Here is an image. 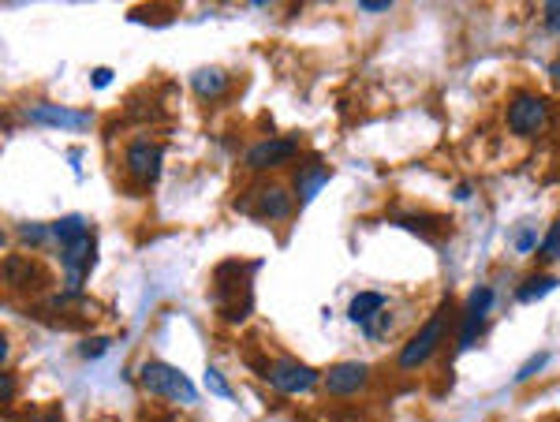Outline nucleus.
<instances>
[{
	"mask_svg": "<svg viewBox=\"0 0 560 422\" xmlns=\"http://www.w3.org/2000/svg\"><path fill=\"white\" fill-rule=\"evenodd\" d=\"M139 381H142L146 393L161 396V400H172V404H194V400H198L194 381H191L183 370H176V366H169V363H161V359L142 363Z\"/></svg>",
	"mask_w": 560,
	"mask_h": 422,
	"instance_id": "1",
	"label": "nucleus"
},
{
	"mask_svg": "<svg viewBox=\"0 0 560 422\" xmlns=\"http://www.w3.org/2000/svg\"><path fill=\"white\" fill-rule=\"evenodd\" d=\"M213 303L228 322H244L251 314V277H232V265H221L213 273Z\"/></svg>",
	"mask_w": 560,
	"mask_h": 422,
	"instance_id": "2",
	"label": "nucleus"
},
{
	"mask_svg": "<svg viewBox=\"0 0 560 422\" xmlns=\"http://www.w3.org/2000/svg\"><path fill=\"white\" fill-rule=\"evenodd\" d=\"M445 333H449V303H445L441 311H437V314L404 344V352H399V370H419L422 363H430L433 352L441 348Z\"/></svg>",
	"mask_w": 560,
	"mask_h": 422,
	"instance_id": "3",
	"label": "nucleus"
},
{
	"mask_svg": "<svg viewBox=\"0 0 560 422\" xmlns=\"http://www.w3.org/2000/svg\"><path fill=\"white\" fill-rule=\"evenodd\" d=\"M549 117H553V105L545 98H538V94H515L512 105H508V128L515 135H524V139L545 131Z\"/></svg>",
	"mask_w": 560,
	"mask_h": 422,
	"instance_id": "4",
	"label": "nucleus"
},
{
	"mask_svg": "<svg viewBox=\"0 0 560 422\" xmlns=\"http://www.w3.org/2000/svg\"><path fill=\"white\" fill-rule=\"evenodd\" d=\"M265 381H269L276 393L299 396V393H310L317 381H322V374H317L314 366H306V363H296V359H276V363L265 370Z\"/></svg>",
	"mask_w": 560,
	"mask_h": 422,
	"instance_id": "5",
	"label": "nucleus"
},
{
	"mask_svg": "<svg viewBox=\"0 0 560 422\" xmlns=\"http://www.w3.org/2000/svg\"><path fill=\"white\" fill-rule=\"evenodd\" d=\"M60 258H64V273H67L64 277L67 292H78V288H83V281H87V273L94 270V262H98V240L90 232L78 236V240L60 247Z\"/></svg>",
	"mask_w": 560,
	"mask_h": 422,
	"instance_id": "6",
	"label": "nucleus"
},
{
	"mask_svg": "<svg viewBox=\"0 0 560 422\" xmlns=\"http://www.w3.org/2000/svg\"><path fill=\"white\" fill-rule=\"evenodd\" d=\"M26 120L30 124H42V128H64V131H87L94 124L90 112L83 108H64V105H30L26 108Z\"/></svg>",
	"mask_w": 560,
	"mask_h": 422,
	"instance_id": "7",
	"label": "nucleus"
},
{
	"mask_svg": "<svg viewBox=\"0 0 560 422\" xmlns=\"http://www.w3.org/2000/svg\"><path fill=\"white\" fill-rule=\"evenodd\" d=\"M296 153H299V139H265V142H258V146L247 149V169L265 172L273 165L292 161Z\"/></svg>",
	"mask_w": 560,
	"mask_h": 422,
	"instance_id": "8",
	"label": "nucleus"
},
{
	"mask_svg": "<svg viewBox=\"0 0 560 422\" xmlns=\"http://www.w3.org/2000/svg\"><path fill=\"white\" fill-rule=\"evenodd\" d=\"M367 377H370V370H367V363H337L329 374H326V389H329V396H340V400H347V396H355V393H363L367 389Z\"/></svg>",
	"mask_w": 560,
	"mask_h": 422,
	"instance_id": "9",
	"label": "nucleus"
},
{
	"mask_svg": "<svg viewBox=\"0 0 560 422\" xmlns=\"http://www.w3.org/2000/svg\"><path fill=\"white\" fill-rule=\"evenodd\" d=\"M493 306V288H474L471 299H467V311H463V329H460V348H471V344L478 340V333H482L486 325V314Z\"/></svg>",
	"mask_w": 560,
	"mask_h": 422,
	"instance_id": "10",
	"label": "nucleus"
},
{
	"mask_svg": "<svg viewBox=\"0 0 560 422\" xmlns=\"http://www.w3.org/2000/svg\"><path fill=\"white\" fill-rule=\"evenodd\" d=\"M128 172L142 183V187H153V180L161 176V149H157L153 142L139 139L128 146Z\"/></svg>",
	"mask_w": 560,
	"mask_h": 422,
	"instance_id": "11",
	"label": "nucleus"
},
{
	"mask_svg": "<svg viewBox=\"0 0 560 422\" xmlns=\"http://www.w3.org/2000/svg\"><path fill=\"white\" fill-rule=\"evenodd\" d=\"M258 213L265 221H288L296 213V195L285 183H265L258 190Z\"/></svg>",
	"mask_w": 560,
	"mask_h": 422,
	"instance_id": "12",
	"label": "nucleus"
},
{
	"mask_svg": "<svg viewBox=\"0 0 560 422\" xmlns=\"http://www.w3.org/2000/svg\"><path fill=\"white\" fill-rule=\"evenodd\" d=\"M191 90L198 98H221L228 90V71L224 67H198L191 75Z\"/></svg>",
	"mask_w": 560,
	"mask_h": 422,
	"instance_id": "13",
	"label": "nucleus"
},
{
	"mask_svg": "<svg viewBox=\"0 0 560 422\" xmlns=\"http://www.w3.org/2000/svg\"><path fill=\"white\" fill-rule=\"evenodd\" d=\"M381 311H385V295L381 292H358L351 299V306H347V318L367 329L374 322V314H381Z\"/></svg>",
	"mask_w": 560,
	"mask_h": 422,
	"instance_id": "14",
	"label": "nucleus"
},
{
	"mask_svg": "<svg viewBox=\"0 0 560 422\" xmlns=\"http://www.w3.org/2000/svg\"><path fill=\"white\" fill-rule=\"evenodd\" d=\"M333 176H329V169H322V165H314V169H303L299 176H296V199L306 206L317 190H322L326 183H329Z\"/></svg>",
	"mask_w": 560,
	"mask_h": 422,
	"instance_id": "15",
	"label": "nucleus"
},
{
	"mask_svg": "<svg viewBox=\"0 0 560 422\" xmlns=\"http://www.w3.org/2000/svg\"><path fill=\"white\" fill-rule=\"evenodd\" d=\"M556 288V277H531V281H524V284H519L515 288V303H538L542 295H549Z\"/></svg>",
	"mask_w": 560,
	"mask_h": 422,
	"instance_id": "16",
	"label": "nucleus"
},
{
	"mask_svg": "<svg viewBox=\"0 0 560 422\" xmlns=\"http://www.w3.org/2000/svg\"><path fill=\"white\" fill-rule=\"evenodd\" d=\"M53 232H57V240H60V247H64V243H71V240H78V236H87L90 228H87V217L71 213V217H64V221L53 224Z\"/></svg>",
	"mask_w": 560,
	"mask_h": 422,
	"instance_id": "17",
	"label": "nucleus"
},
{
	"mask_svg": "<svg viewBox=\"0 0 560 422\" xmlns=\"http://www.w3.org/2000/svg\"><path fill=\"white\" fill-rule=\"evenodd\" d=\"M538 254H542L545 262H560V221L549 224V232H545L542 243H538Z\"/></svg>",
	"mask_w": 560,
	"mask_h": 422,
	"instance_id": "18",
	"label": "nucleus"
},
{
	"mask_svg": "<svg viewBox=\"0 0 560 422\" xmlns=\"http://www.w3.org/2000/svg\"><path fill=\"white\" fill-rule=\"evenodd\" d=\"M538 243H542V240L534 236V228H519V232H515V251H519V254H531Z\"/></svg>",
	"mask_w": 560,
	"mask_h": 422,
	"instance_id": "19",
	"label": "nucleus"
},
{
	"mask_svg": "<svg viewBox=\"0 0 560 422\" xmlns=\"http://www.w3.org/2000/svg\"><path fill=\"white\" fill-rule=\"evenodd\" d=\"M545 363H549V355H545V352L531 355V359H527V366H524V370H519V374H515V381H527V377H534L538 370H545Z\"/></svg>",
	"mask_w": 560,
	"mask_h": 422,
	"instance_id": "20",
	"label": "nucleus"
},
{
	"mask_svg": "<svg viewBox=\"0 0 560 422\" xmlns=\"http://www.w3.org/2000/svg\"><path fill=\"white\" fill-rule=\"evenodd\" d=\"M206 386H210L217 396H232V389H228V381L221 377V370H210V374H206Z\"/></svg>",
	"mask_w": 560,
	"mask_h": 422,
	"instance_id": "21",
	"label": "nucleus"
},
{
	"mask_svg": "<svg viewBox=\"0 0 560 422\" xmlns=\"http://www.w3.org/2000/svg\"><path fill=\"white\" fill-rule=\"evenodd\" d=\"M545 30H549V34H560V0L545 5Z\"/></svg>",
	"mask_w": 560,
	"mask_h": 422,
	"instance_id": "22",
	"label": "nucleus"
},
{
	"mask_svg": "<svg viewBox=\"0 0 560 422\" xmlns=\"http://www.w3.org/2000/svg\"><path fill=\"white\" fill-rule=\"evenodd\" d=\"M109 348V340H83V348H78V355L83 359H94V355H101Z\"/></svg>",
	"mask_w": 560,
	"mask_h": 422,
	"instance_id": "23",
	"label": "nucleus"
},
{
	"mask_svg": "<svg viewBox=\"0 0 560 422\" xmlns=\"http://www.w3.org/2000/svg\"><path fill=\"white\" fill-rule=\"evenodd\" d=\"M30 422H67V418H64V411H60V407H49V411H37Z\"/></svg>",
	"mask_w": 560,
	"mask_h": 422,
	"instance_id": "24",
	"label": "nucleus"
},
{
	"mask_svg": "<svg viewBox=\"0 0 560 422\" xmlns=\"http://www.w3.org/2000/svg\"><path fill=\"white\" fill-rule=\"evenodd\" d=\"M90 83H94L98 90H105V87L112 83V71H109V67H101V71H94V75H90Z\"/></svg>",
	"mask_w": 560,
	"mask_h": 422,
	"instance_id": "25",
	"label": "nucleus"
},
{
	"mask_svg": "<svg viewBox=\"0 0 560 422\" xmlns=\"http://www.w3.org/2000/svg\"><path fill=\"white\" fill-rule=\"evenodd\" d=\"M0 396H5V400H12V396H16V377H12V374L0 377Z\"/></svg>",
	"mask_w": 560,
	"mask_h": 422,
	"instance_id": "26",
	"label": "nucleus"
},
{
	"mask_svg": "<svg viewBox=\"0 0 560 422\" xmlns=\"http://www.w3.org/2000/svg\"><path fill=\"white\" fill-rule=\"evenodd\" d=\"M389 5H392V0H363V8H367V12H385Z\"/></svg>",
	"mask_w": 560,
	"mask_h": 422,
	"instance_id": "27",
	"label": "nucleus"
}]
</instances>
